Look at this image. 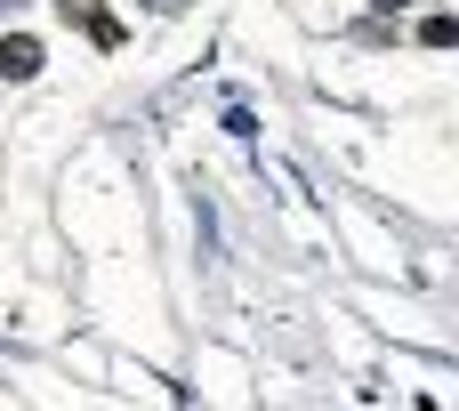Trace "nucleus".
<instances>
[{
	"mask_svg": "<svg viewBox=\"0 0 459 411\" xmlns=\"http://www.w3.org/2000/svg\"><path fill=\"white\" fill-rule=\"evenodd\" d=\"M32 73H40V40L8 32V40H0V81H32Z\"/></svg>",
	"mask_w": 459,
	"mask_h": 411,
	"instance_id": "nucleus-1",
	"label": "nucleus"
},
{
	"mask_svg": "<svg viewBox=\"0 0 459 411\" xmlns=\"http://www.w3.org/2000/svg\"><path fill=\"white\" fill-rule=\"evenodd\" d=\"M420 40H428V48H452L459 24H452V16H428V24H420Z\"/></svg>",
	"mask_w": 459,
	"mask_h": 411,
	"instance_id": "nucleus-2",
	"label": "nucleus"
},
{
	"mask_svg": "<svg viewBox=\"0 0 459 411\" xmlns=\"http://www.w3.org/2000/svg\"><path fill=\"white\" fill-rule=\"evenodd\" d=\"M371 8H379V16H387V8H403V0H371Z\"/></svg>",
	"mask_w": 459,
	"mask_h": 411,
	"instance_id": "nucleus-3",
	"label": "nucleus"
},
{
	"mask_svg": "<svg viewBox=\"0 0 459 411\" xmlns=\"http://www.w3.org/2000/svg\"><path fill=\"white\" fill-rule=\"evenodd\" d=\"M0 16H16V0H0Z\"/></svg>",
	"mask_w": 459,
	"mask_h": 411,
	"instance_id": "nucleus-4",
	"label": "nucleus"
}]
</instances>
